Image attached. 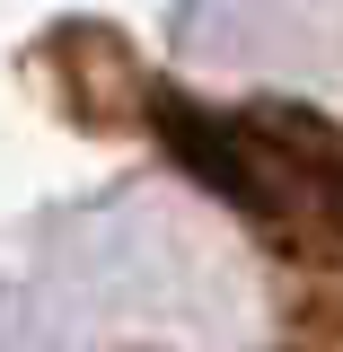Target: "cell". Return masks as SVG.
Masks as SVG:
<instances>
[{"label":"cell","instance_id":"cell-4","mask_svg":"<svg viewBox=\"0 0 343 352\" xmlns=\"http://www.w3.org/2000/svg\"><path fill=\"white\" fill-rule=\"evenodd\" d=\"M282 352H317V344H282Z\"/></svg>","mask_w":343,"mask_h":352},{"label":"cell","instance_id":"cell-2","mask_svg":"<svg viewBox=\"0 0 343 352\" xmlns=\"http://www.w3.org/2000/svg\"><path fill=\"white\" fill-rule=\"evenodd\" d=\"M36 71H44L53 106L80 132H141L150 71H141V53H132L124 27H106V18H62V27H44Z\"/></svg>","mask_w":343,"mask_h":352},{"label":"cell","instance_id":"cell-3","mask_svg":"<svg viewBox=\"0 0 343 352\" xmlns=\"http://www.w3.org/2000/svg\"><path fill=\"white\" fill-rule=\"evenodd\" d=\"M238 115H247V132L273 150V168L291 176V194L317 212V229L343 247V124L317 115L308 97H247Z\"/></svg>","mask_w":343,"mask_h":352},{"label":"cell","instance_id":"cell-1","mask_svg":"<svg viewBox=\"0 0 343 352\" xmlns=\"http://www.w3.org/2000/svg\"><path fill=\"white\" fill-rule=\"evenodd\" d=\"M141 132H150L203 194H220L273 256L308 264V273H326V264L343 256L335 238L317 229V212L291 194V176L273 168V150L247 132L238 106H212V97H194V88H176V80H150V97H141Z\"/></svg>","mask_w":343,"mask_h":352}]
</instances>
